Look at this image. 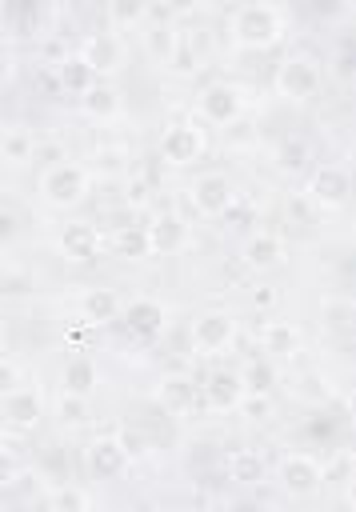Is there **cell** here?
<instances>
[{"label":"cell","mask_w":356,"mask_h":512,"mask_svg":"<svg viewBox=\"0 0 356 512\" xmlns=\"http://www.w3.org/2000/svg\"><path fill=\"white\" fill-rule=\"evenodd\" d=\"M280 36H284V16L264 0H248L228 16V40L244 52H264L280 44Z\"/></svg>","instance_id":"cell-1"},{"label":"cell","mask_w":356,"mask_h":512,"mask_svg":"<svg viewBox=\"0 0 356 512\" xmlns=\"http://www.w3.org/2000/svg\"><path fill=\"white\" fill-rule=\"evenodd\" d=\"M92 188V172L80 160H52L40 172V196L48 208H76Z\"/></svg>","instance_id":"cell-2"},{"label":"cell","mask_w":356,"mask_h":512,"mask_svg":"<svg viewBox=\"0 0 356 512\" xmlns=\"http://www.w3.org/2000/svg\"><path fill=\"white\" fill-rule=\"evenodd\" d=\"M320 84H324V68H320V60L308 56V52H292V56H284L280 68H276V76H272L276 96L288 100V104H304V100H312V96L320 92Z\"/></svg>","instance_id":"cell-3"},{"label":"cell","mask_w":356,"mask_h":512,"mask_svg":"<svg viewBox=\"0 0 356 512\" xmlns=\"http://www.w3.org/2000/svg\"><path fill=\"white\" fill-rule=\"evenodd\" d=\"M248 108V96L240 84H228V80H212L200 88L196 96V120L200 124H212V128H232Z\"/></svg>","instance_id":"cell-4"},{"label":"cell","mask_w":356,"mask_h":512,"mask_svg":"<svg viewBox=\"0 0 356 512\" xmlns=\"http://www.w3.org/2000/svg\"><path fill=\"white\" fill-rule=\"evenodd\" d=\"M188 204L196 216L204 220H220L232 212L236 204V184L228 172H200L192 184H188Z\"/></svg>","instance_id":"cell-5"},{"label":"cell","mask_w":356,"mask_h":512,"mask_svg":"<svg viewBox=\"0 0 356 512\" xmlns=\"http://www.w3.org/2000/svg\"><path fill=\"white\" fill-rule=\"evenodd\" d=\"M236 336H240V324L224 308H208V312H200L192 320V352H200V356H212L216 360V356L232 352Z\"/></svg>","instance_id":"cell-6"},{"label":"cell","mask_w":356,"mask_h":512,"mask_svg":"<svg viewBox=\"0 0 356 512\" xmlns=\"http://www.w3.org/2000/svg\"><path fill=\"white\" fill-rule=\"evenodd\" d=\"M204 152H208V140H204L200 120H172V124H164V132H160V160L164 164L188 168Z\"/></svg>","instance_id":"cell-7"},{"label":"cell","mask_w":356,"mask_h":512,"mask_svg":"<svg viewBox=\"0 0 356 512\" xmlns=\"http://www.w3.org/2000/svg\"><path fill=\"white\" fill-rule=\"evenodd\" d=\"M304 196H308V204L316 212H340L352 200V176H348V168L344 164H320V168H312Z\"/></svg>","instance_id":"cell-8"},{"label":"cell","mask_w":356,"mask_h":512,"mask_svg":"<svg viewBox=\"0 0 356 512\" xmlns=\"http://www.w3.org/2000/svg\"><path fill=\"white\" fill-rule=\"evenodd\" d=\"M280 488L292 500H312L324 488V464L312 452H288L280 460Z\"/></svg>","instance_id":"cell-9"},{"label":"cell","mask_w":356,"mask_h":512,"mask_svg":"<svg viewBox=\"0 0 356 512\" xmlns=\"http://www.w3.org/2000/svg\"><path fill=\"white\" fill-rule=\"evenodd\" d=\"M0 408H4V420L12 432H32L40 420H44V392L40 384H12L0 392Z\"/></svg>","instance_id":"cell-10"},{"label":"cell","mask_w":356,"mask_h":512,"mask_svg":"<svg viewBox=\"0 0 356 512\" xmlns=\"http://www.w3.org/2000/svg\"><path fill=\"white\" fill-rule=\"evenodd\" d=\"M244 376H240V368H228V364H220V368H212L208 376H204V384H200V396H204V408L208 412H236V404L244 400Z\"/></svg>","instance_id":"cell-11"},{"label":"cell","mask_w":356,"mask_h":512,"mask_svg":"<svg viewBox=\"0 0 356 512\" xmlns=\"http://www.w3.org/2000/svg\"><path fill=\"white\" fill-rule=\"evenodd\" d=\"M56 248L68 264H92L104 248V236L92 220H68L60 232H56Z\"/></svg>","instance_id":"cell-12"},{"label":"cell","mask_w":356,"mask_h":512,"mask_svg":"<svg viewBox=\"0 0 356 512\" xmlns=\"http://www.w3.org/2000/svg\"><path fill=\"white\" fill-rule=\"evenodd\" d=\"M144 232H148L152 256H176V252L188 248V240H192V228H188V220H184L180 212H156V216L144 224Z\"/></svg>","instance_id":"cell-13"},{"label":"cell","mask_w":356,"mask_h":512,"mask_svg":"<svg viewBox=\"0 0 356 512\" xmlns=\"http://www.w3.org/2000/svg\"><path fill=\"white\" fill-rule=\"evenodd\" d=\"M96 72H100V80L104 76H116L124 64H128V44H124V36H116V32H96V36H88L84 40V52H80Z\"/></svg>","instance_id":"cell-14"},{"label":"cell","mask_w":356,"mask_h":512,"mask_svg":"<svg viewBox=\"0 0 356 512\" xmlns=\"http://www.w3.org/2000/svg\"><path fill=\"white\" fill-rule=\"evenodd\" d=\"M284 256H288V244H284V236L280 232H252L248 240H244V248H240V260L252 268V272H276L280 264H284Z\"/></svg>","instance_id":"cell-15"},{"label":"cell","mask_w":356,"mask_h":512,"mask_svg":"<svg viewBox=\"0 0 356 512\" xmlns=\"http://www.w3.org/2000/svg\"><path fill=\"white\" fill-rule=\"evenodd\" d=\"M120 316H124V328H128L132 336H156V332H164V324H168V304L156 300V296H132V300L120 308Z\"/></svg>","instance_id":"cell-16"},{"label":"cell","mask_w":356,"mask_h":512,"mask_svg":"<svg viewBox=\"0 0 356 512\" xmlns=\"http://www.w3.org/2000/svg\"><path fill=\"white\" fill-rule=\"evenodd\" d=\"M152 400L164 408V416H176L180 420V416H188L196 408V380L184 376V372H168V376L156 380Z\"/></svg>","instance_id":"cell-17"},{"label":"cell","mask_w":356,"mask_h":512,"mask_svg":"<svg viewBox=\"0 0 356 512\" xmlns=\"http://www.w3.org/2000/svg\"><path fill=\"white\" fill-rule=\"evenodd\" d=\"M128 464H132V456L124 452L120 436H96L88 444V472L96 480H120L128 472Z\"/></svg>","instance_id":"cell-18"},{"label":"cell","mask_w":356,"mask_h":512,"mask_svg":"<svg viewBox=\"0 0 356 512\" xmlns=\"http://www.w3.org/2000/svg\"><path fill=\"white\" fill-rule=\"evenodd\" d=\"M256 340H260V348L268 352V356H280V360H292V356H300L304 352V336H300V328L292 324V320H264L260 328H256Z\"/></svg>","instance_id":"cell-19"},{"label":"cell","mask_w":356,"mask_h":512,"mask_svg":"<svg viewBox=\"0 0 356 512\" xmlns=\"http://www.w3.org/2000/svg\"><path fill=\"white\" fill-rule=\"evenodd\" d=\"M88 160H92L88 164L92 180H124L132 172V152L124 144H100V148H92Z\"/></svg>","instance_id":"cell-20"},{"label":"cell","mask_w":356,"mask_h":512,"mask_svg":"<svg viewBox=\"0 0 356 512\" xmlns=\"http://www.w3.org/2000/svg\"><path fill=\"white\" fill-rule=\"evenodd\" d=\"M120 308H124V300H120V292L116 288H84L80 292V316L88 320V324H112L116 316H120Z\"/></svg>","instance_id":"cell-21"},{"label":"cell","mask_w":356,"mask_h":512,"mask_svg":"<svg viewBox=\"0 0 356 512\" xmlns=\"http://www.w3.org/2000/svg\"><path fill=\"white\" fill-rule=\"evenodd\" d=\"M224 472H228V480L232 484H240V488H256V484H264V456L260 452H252V448H232L228 456H224Z\"/></svg>","instance_id":"cell-22"},{"label":"cell","mask_w":356,"mask_h":512,"mask_svg":"<svg viewBox=\"0 0 356 512\" xmlns=\"http://www.w3.org/2000/svg\"><path fill=\"white\" fill-rule=\"evenodd\" d=\"M32 152H36V136H32V128H24V124H4L0 128V160L4 164H28L32 160Z\"/></svg>","instance_id":"cell-23"},{"label":"cell","mask_w":356,"mask_h":512,"mask_svg":"<svg viewBox=\"0 0 356 512\" xmlns=\"http://www.w3.org/2000/svg\"><path fill=\"white\" fill-rule=\"evenodd\" d=\"M56 76H60V88H64L68 96H84V92L100 80V72H96L84 56H64V60L56 64Z\"/></svg>","instance_id":"cell-24"},{"label":"cell","mask_w":356,"mask_h":512,"mask_svg":"<svg viewBox=\"0 0 356 512\" xmlns=\"http://www.w3.org/2000/svg\"><path fill=\"white\" fill-rule=\"evenodd\" d=\"M80 108H84L92 120H116V116L124 112V100H120V92H116L112 84L96 80V84L80 96Z\"/></svg>","instance_id":"cell-25"},{"label":"cell","mask_w":356,"mask_h":512,"mask_svg":"<svg viewBox=\"0 0 356 512\" xmlns=\"http://www.w3.org/2000/svg\"><path fill=\"white\" fill-rule=\"evenodd\" d=\"M96 384H100V372H96V364H92L88 356H72V360L64 364V372H60V388H64V392L92 396Z\"/></svg>","instance_id":"cell-26"},{"label":"cell","mask_w":356,"mask_h":512,"mask_svg":"<svg viewBox=\"0 0 356 512\" xmlns=\"http://www.w3.org/2000/svg\"><path fill=\"white\" fill-rule=\"evenodd\" d=\"M112 252L124 256V260H148L152 248H148L144 224H116V232H112Z\"/></svg>","instance_id":"cell-27"},{"label":"cell","mask_w":356,"mask_h":512,"mask_svg":"<svg viewBox=\"0 0 356 512\" xmlns=\"http://www.w3.org/2000/svg\"><path fill=\"white\" fill-rule=\"evenodd\" d=\"M352 320H356V308H352V300H348L344 292H332V296L320 300V324H324L328 332L348 336V332H352Z\"/></svg>","instance_id":"cell-28"},{"label":"cell","mask_w":356,"mask_h":512,"mask_svg":"<svg viewBox=\"0 0 356 512\" xmlns=\"http://www.w3.org/2000/svg\"><path fill=\"white\" fill-rule=\"evenodd\" d=\"M140 44H144V56H148L152 64H168L172 48L180 44V28H172V24H152L148 32H140Z\"/></svg>","instance_id":"cell-29"},{"label":"cell","mask_w":356,"mask_h":512,"mask_svg":"<svg viewBox=\"0 0 356 512\" xmlns=\"http://www.w3.org/2000/svg\"><path fill=\"white\" fill-rule=\"evenodd\" d=\"M44 508H52V512H88L92 508V496L80 488V484H56L48 496H44Z\"/></svg>","instance_id":"cell-30"},{"label":"cell","mask_w":356,"mask_h":512,"mask_svg":"<svg viewBox=\"0 0 356 512\" xmlns=\"http://www.w3.org/2000/svg\"><path fill=\"white\" fill-rule=\"evenodd\" d=\"M292 396L324 408V404L332 400V380H328L324 372H300V376L292 380Z\"/></svg>","instance_id":"cell-31"},{"label":"cell","mask_w":356,"mask_h":512,"mask_svg":"<svg viewBox=\"0 0 356 512\" xmlns=\"http://www.w3.org/2000/svg\"><path fill=\"white\" fill-rule=\"evenodd\" d=\"M88 416H92L88 396H80V392H64V388H60V396H56V420H60L64 428H84Z\"/></svg>","instance_id":"cell-32"},{"label":"cell","mask_w":356,"mask_h":512,"mask_svg":"<svg viewBox=\"0 0 356 512\" xmlns=\"http://www.w3.org/2000/svg\"><path fill=\"white\" fill-rule=\"evenodd\" d=\"M104 8H108V24H112L116 32L140 28L144 16H148V0H104Z\"/></svg>","instance_id":"cell-33"},{"label":"cell","mask_w":356,"mask_h":512,"mask_svg":"<svg viewBox=\"0 0 356 512\" xmlns=\"http://www.w3.org/2000/svg\"><path fill=\"white\" fill-rule=\"evenodd\" d=\"M164 68H168L172 76H180V80L196 76V72H200V52H196V44L180 36V44L172 48V56H168V64H164Z\"/></svg>","instance_id":"cell-34"},{"label":"cell","mask_w":356,"mask_h":512,"mask_svg":"<svg viewBox=\"0 0 356 512\" xmlns=\"http://www.w3.org/2000/svg\"><path fill=\"white\" fill-rule=\"evenodd\" d=\"M276 164H280L284 172H300V168L308 164V140H304V136H284V140L276 144Z\"/></svg>","instance_id":"cell-35"},{"label":"cell","mask_w":356,"mask_h":512,"mask_svg":"<svg viewBox=\"0 0 356 512\" xmlns=\"http://www.w3.org/2000/svg\"><path fill=\"white\" fill-rule=\"evenodd\" d=\"M240 376H244V388H248V392H272V384H276L272 360H252Z\"/></svg>","instance_id":"cell-36"},{"label":"cell","mask_w":356,"mask_h":512,"mask_svg":"<svg viewBox=\"0 0 356 512\" xmlns=\"http://www.w3.org/2000/svg\"><path fill=\"white\" fill-rule=\"evenodd\" d=\"M240 416L248 420H268L272 416V392H244V400L236 404Z\"/></svg>","instance_id":"cell-37"},{"label":"cell","mask_w":356,"mask_h":512,"mask_svg":"<svg viewBox=\"0 0 356 512\" xmlns=\"http://www.w3.org/2000/svg\"><path fill=\"white\" fill-rule=\"evenodd\" d=\"M248 304L264 316V312H272V308L280 304V292H276L272 284H256V288H248Z\"/></svg>","instance_id":"cell-38"},{"label":"cell","mask_w":356,"mask_h":512,"mask_svg":"<svg viewBox=\"0 0 356 512\" xmlns=\"http://www.w3.org/2000/svg\"><path fill=\"white\" fill-rule=\"evenodd\" d=\"M116 436H120V444H124V452H128L132 460H140V456H148V448H152V444H148V436H144L140 428H120Z\"/></svg>","instance_id":"cell-39"},{"label":"cell","mask_w":356,"mask_h":512,"mask_svg":"<svg viewBox=\"0 0 356 512\" xmlns=\"http://www.w3.org/2000/svg\"><path fill=\"white\" fill-rule=\"evenodd\" d=\"M20 476H24V468H20L16 452H12V448H0V488L20 484Z\"/></svg>","instance_id":"cell-40"},{"label":"cell","mask_w":356,"mask_h":512,"mask_svg":"<svg viewBox=\"0 0 356 512\" xmlns=\"http://www.w3.org/2000/svg\"><path fill=\"white\" fill-rule=\"evenodd\" d=\"M124 200H128L132 208H140V204L148 200V184H144V180H132V184H128V196H124Z\"/></svg>","instance_id":"cell-41"},{"label":"cell","mask_w":356,"mask_h":512,"mask_svg":"<svg viewBox=\"0 0 356 512\" xmlns=\"http://www.w3.org/2000/svg\"><path fill=\"white\" fill-rule=\"evenodd\" d=\"M16 236V216L8 208H0V244H8Z\"/></svg>","instance_id":"cell-42"},{"label":"cell","mask_w":356,"mask_h":512,"mask_svg":"<svg viewBox=\"0 0 356 512\" xmlns=\"http://www.w3.org/2000/svg\"><path fill=\"white\" fill-rule=\"evenodd\" d=\"M16 380H20V368H16L12 360H0V392H4V388H12Z\"/></svg>","instance_id":"cell-43"},{"label":"cell","mask_w":356,"mask_h":512,"mask_svg":"<svg viewBox=\"0 0 356 512\" xmlns=\"http://www.w3.org/2000/svg\"><path fill=\"white\" fill-rule=\"evenodd\" d=\"M164 4H168L172 12H180V16H188V12H196L204 0H164Z\"/></svg>","instance_id":"cell-44"},{"label":"cell","mask_w":356,"mask_h":512,"mask_svg":"<svg viewBox=\"0 0 356 512\" xmlns=\"http://www.w3.org/2000/svg\"><path fill=\"white\" fill-rule=\"evenodd\" d=\"M336 76H340V80H348V76H352V56H348V48L336 56Z\"/></svg>","instance_id":"cell-45"},{"label":"cell","mask_w":356,"mask_h":512,"mask_svg":"<svg viewBox=\"0 0 356 512\" xmlns=\"http://www.w3.org/2000/svg\"><path fill=\"white\" fill-rule=\"evenodd\" d=\"M8 80H12V56H8V52H0V92L8 88Z\"/></svg>","instance_id":"cell-46"},{"label":"cell","mask_w":356,"mask_h":512,"mask_svg":"<svg viewBox=\"0 0 356 512\" xmlns=\"http://www.w3.org/2000/svg\"><path fill=\"white\" fill-rule=\"evenodd\" d=\"M312 8H316V12H324V16H332V12H340V8H344V0H312Z\"/></svg>","instance_id":"cell-47"},{"label":"cell","mask_w":356,"mask_h":512,"mask_svg":"<svg viewBox=\"0 0 356 512\" xmlns=\"http://www.w3.org/2000/svg\"><path fill=\"white\" fill-rule=\"evenodd\" d=\"M4 432H8V420H4V408H0V440H4Z\"/></svg>","instance_id":"cell-48"},{"label":"cell","mask_w":356,"mask_h":512,"mask_svg":"<svg viewBox=\"0 0 356 512\" xmlns=\"http://www.w3.org/2000/svg\"><path fill=\"white\" fill-rule=\"evenodd\" d=\"M0 348H4V324H0Z\"/></svg>","instance_id":"cell-49"}]
</instances>
